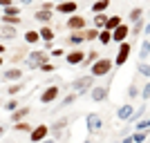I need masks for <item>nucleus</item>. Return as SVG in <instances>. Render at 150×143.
Returning <instances> with one entry per match:
<instances>
[{
	"mask_svg": "<svg viewBox=\"0 0 150 143\" xmlns=\"http://www.w3.org/2000/svg\"><path fill=\"white\" fill-rule=\"evenodd\" d=\"M146 110H148V107H146V105L137 107V110H134V112H132V116L128 118V121H130V123H137L139 118H144V116H146Z\"/></svg>",
	"mask_w": 150,
	"mask_h": 143,
	"instance_id": "29",
	"label": "nucleus"
},
{
	"mask_svg": "<svg viewBox=\"0 0 150 143\" xmlns=\"http://www.w3.org/2000/svg\"><path fill=\"white\" fill-rule=\"evenodd\" d=\"M67 123H69V121H67V118H65V116H63V118H58L56 123H54V125H52V128H50V132H54L56 137H61V132L65 130V128H67Z\"/></svg>",
	"mask_w": 150,
	"mask_h": 143,
	"instance_id": "22",
	"label": "nucleus"
},
{
	"mask_svg": "<svg viewBox=\"0 0 150 143\" xmlns=\"http://www.w3.org/2000/svg\"><path fill=\"white\" fill-rule=\"evenodd\" d=\"M18 2H23V5H27V7H29L31 2H34V0H18Z\"/></svg>",
	"mask_w": 150,
	"mask_h": 143,
	"instance_id": "48",
	"label": "nucleus"
},
{
	"mask_svg": "<svg viewBox=\"0 0 150 143\" xmlns=\"http://www.w3.org/2000/svg\"><path fill=\"white\" fill-rule=\"evenodd\" d=\"M85 128H88L90 137H94V134H99L101 130H103V118L99 116L96 112H90L88 116H85Z\"/></svg>",
	"mask_w": 150,
	"mask_h": 143,
	"instance_id": "5",
	"label": "nucleus"
},
{
	"mask_svg": "<svg viewBox=\"0 0 150 143\" xmlns=\"http://www.w3.org/2000/svg\"><path fill=\"white\" fill-rule=\"evenodd\" d=\"M31 128H34V125H29V121H18V123H13V130L16 132H27V134H29L31 132Z\"/></svg>",
	"mask_w": 150,
	"mask_h": 143,
	"instance_id": "30",
	"label": "nucleus"
},
{
	"mask_svg": "<svg viewBox=\"0 0 150 143\" xmlns=\"http://www.w3.org/2000/svg\"><path fill=\"white\" fill-rule=\"evenodd\" d=\"M2 16H20V7L18 5H7V7H2Z\"/></svg>",
	"mask_w": 150,
	"mask_h": 143,
	"instance_id": "34",
	"label": "nucleus"
},
{
	"mask_svg": "<svg viewBox=\"0 0 150 143\" xmlns=\"http://www.w3.org/2000/svg\"><path fill=\"white\" fill-rule=\"evenodd\" d=\"M132 112H134V105H132V103H123V105L117 110V118H119V121H128V118L132 116Z\"/></svg>",
	"mask_w": 150,
	"mask_h": 143,
	"instance_id": "16",
	"label": "nucleus"
},
{
	"mask_svg": "<svg viewBox=\"0 0 150 143\" xmlns=\"http://www.w3.org/2000/svg\"><path fill=\"white\" fill-rule=\"evenodd\" d=\"M54 9H56L61 16H72V13L79 11V2H74V0H65V2H56L54 5Z\"/></svg>",
	"mask_w": 150,
	"mask_h": 143,
	"instance_id": "9",
	"label": "nucleus"
},
{
	"mask_svg": "<svg viewBox=\"0 0 150 143\" xmlns=\"http://www.w3.org/2000/svg\"><path fill=\"white\" fill-rule=\"evenodd\" d=\"M125 96H128V99H137V96H139V87L137 85H134V81H132L130 83V85H128V92H125Z\"/></svg>",
	"mask_w": 150,
	"mask_h": 143,
	"instance_id": "39",
	"label": "nucleus"
},
{
	"mask_svg": "<svg viewBox=\"0 0 150 143\" xmlns=\"http://www.w3.org/2000/svg\"><path fill=\"white\" fill-rule=\"evenodd\" d=\"M144 25H146V20H144V18L134 20V23H132V27H130V34H134V36H139V34L144 31Z\"/></svg>",
	"mask_w": 150,
	"mask_h": 143,
	"instance_id": "33",
	"label": "nucleus"
},
{
	"mask_svg": "<svg viewBox=\"0 0 150 143\" xmlns=\"http://www.w3.org/2000/svg\"><path fill=\"white\" fill-rule=\"evenodd\" d=\"M0 137H5V125H0Z\"/></svg>",
	"mask_w": 150,
	"mask_h": 143,
	"instance_id": "53",
	"label": "nucleus"
},
{
	"mask_svg": "<svg viewBox=\"0 0 150 143\" xmlns=\"http://www.w3.org/2000/svg\"><path fill=\"white\" fill-rule=\"evenodd\" d=\"M83 34H85V40H96V38H99V29H96V27L83 29Z\"/></svg>",
	"mask_w": 150,
	"mask_h": 143,
	"instance_id": "38",
	"label": "nucleus"
},
{
	"mask_svg": "<svg viewBox=\"0 0 150 143\" xmlns=\"http://www.w3.org/2000/svg\"><path fill=\"white\" fill-rule=\"evenodd\" d=\"M139 96H141L144 101H150V81L146 83V87L141 89V92H139Z\"/></svg>",
	"mask_w": 150,
	"mask_h": 143,
	"instance_id": "43",
	"label": "nucleus"
},
{
	"mask_svg": "<svg viewBox=\"0 0 150 143\" xmlns=\"http://www.w3.org/2000/svg\"><path fill=\"white\" fill-rule=\"evenodd\" d=\"M47 137H50V125H45V123L34 125L31 132H29V141L31 143H40L43 139H47Z\"/></svg>",
	"mask_w": 150,
	"mask_h": 143,
	"instance_id": "8",
	"label": "nucleus"
},
{
	"mask_svg": "<svg viewBox=\"0 0 150 143\" xmlns=\"http://www.w3.org/2000/svg\"><path fill=\"white\" fill-rule=\"evenodd\" d=\"M101 45H110L112 43V31L110 29H99V38H96Z\"/></svg>",
	"mask_w": 150,
	"mask_h": 143,
	"instance_id": "26",
	"label": "nucleus"
},
{
	"mask_svg": "<svg viewBox=\"0 0 150 143\" xmlns=\"http://www.w3.org/2000/svg\"><path fill=\"white\" fill-rule=\"evenodd\" d=\"M141 34H144V36H150V23L144 25V31H141Z\"/></svg>",
	"mask_w": 150,
	"mask_h": 143,
	"instance_id": "46",
	"label": "nucleus"
},
{
	"mask_svg": "<svg viewBox=\"0 0 150 143\" xmlns=\"http://www.w3.org/2000/svg\"><path fill=\"white\" fill-rule=\"evenodd\" d=\"M88 94H90V99H92L94 103H105V101L110 99V87L108 85H94Z\"/></svg>",
	"mask_w": 150,
	"mask_h": 143,
	"instance_id": "7",
	"label": "nucleus"
},
{
	"mask_svg": "<svg viewBox=\"0 0 150 143\" xmlns=\"http://www.w3.org/2000/svg\"><path fill=\"white\" fill-rule=\"evenodd\" d=\"M40 9H45V11H52V9H54V2H43V5H40Z\"/></svg>",
	"mask_w": 150,
	"mask_h": 143,
	"instance_id": "45",
	"label": "nucleus"
},
{
	"mask_svg": "<svg viewBox=\"0 0 150 143\" xmlns=\"http://www.w3.org/2000/svg\"><path fill=\"white\" fill-rule=\"evenodd\" d=\"M137 72H139V76H144V78H150V65H148L146 61H139Z\"/></svg>",
	"mask_w": 150,
	"mask_h": 143,
	"instance_id": "31",
	"label": "nucleus"
},
{
	"mask_svg": "<svg viewBox=\"0 0 150 143\" xmlns=\"http://www.w3.org/2000/svg\"><path fill=\"white\" fill-rule=\"evenodd\" d=\"M29 112H31V110H29V107H23V105H18V107H16V110H13V112L11 114H9V121H11V123H18V121H25V118L27 116H29Z\"/></svg>",
	"mask_w": 150,
	"mask_h": 143,
	"instance_id": "15",
	"label": "nucleus"
},
{
	"mask_svg": "<svg viewBox=\"0 0 150 143\" xmlns=\"http://www.w3.org/2000/svg\"><path fill=\"white\" fill-rule=\"evenodd\" d=\"M38 69H40L43 74H52V72H56V65H52V63H43Z\"/></svg>",
	"mask_w": 150,
	"mask_h": 143,
	"instance_id": "41",
	"label": "nucleus"
},
{
	"mask_svg": "<svg viewBox=\"0 0 150 143\" xmlns=\"http://www.w3.org/2000/svg\"><path fill=\"white\" fill-rule=\"evenodd\" d=\"M23 87H25V83L18 81V83H9V87H7V96H16V94L23 92Z\"/></svg>",
	"mask_w": 150,
	"mask_h": 143,
	"instance_id": "24",
	"label": "nucleus"
},
{
	"mask_svg": "<svg viewBox=\"0 0 150 143\" xmlns=\"http://www.w3.org/2000/svg\"><path fill=\"white\" fill-rule=\"evenodd\" d=\"M148 125H150V116H148Z\"/></svg>",
	"mask_w": 150,
	"mask_h": 143,
	"instance_id": "56",
	"label": "nucleus"
},
{
	"mask_svg": "<svg viewBox=\"0 0 150 143\" xmlns=\"http://www.w3.org/2000/svg\"><path fill=\"white\" fill-rule=\"evenodd\" d=\"M105 20H108V13H105V11H101V13H94V18H92V27H96V29H103Z\"/></svg>",
	"mask_w": 150,
	"mask_h": 143,
	"instance_id": "23",
	"label": "nucleus"
},
{
	"mask_svg": "<svg viewBox=\"0 0 150 143\" xmlns=\"http://www.w3.org/2000/svg\"><path fill=\"white\" fill-rule=\"evenodd\" d=\"M121 23H123V18H121L119 13H114V16H108V20H105V25H103V29H110V31H112L114 27H119Z\"/></svg>",
	"mask_w": 150,
	"mask_h": 143,
	"instance_id": "21",
	"label": "nucleus"
},
{
	"mask_svg": "<svg viewBox=\"0 0 150 143\" xmlns=\"http://www.w3.org/2000/svg\"><path fill=\"white\" fill-rule=\"evenodd\" d=\"M58 96H61V87H58V85H47L43 92H40V96H38V99H40V103H43V105H50V103H54Z\"/></svg>",
	"mask_w": 150,
	"mask_h": 143,
	"instance_id": "6",
	"label": "nucleus"
},
{
	"mask_svg": "<svg viewBox=\"0 0 150 143\" xmlns=\"http://www.w3.org/2000/svg\"><path fill=\"white\" fill-rule=\"evenodd\" d=\"M23 69L20 67H9V69H5V74H2V81H7V83H18V81H23Z\"/></svg>",
	"mask_w": 150,
	"mask_h": 143,
	"instance_id": "13",
	"label": "nucleus"
},
{
	"mask_svg": "<svg viewBox=\"0 0 150 143\" xmlns=\"http://www.w3.org/2000/svg\"><path fill=\"white\" fill-rule=\"evenodd\" d=\"M83 58H85V51H83L81 47H74L72 51H67V54H65V63H67L69 67H76V65H81Z\"/></svg>",
	"mask_w": 150,
	"mask_h": 143,
	"instance_id": "11",
	"label": "nucleus"
},
{
	"mask_svg": "<svg viewBox=\"0 0 150 143\" xmlns=\"http://www.w3.org/2000/svg\"><path fill=\"white\" fill-rule=\"evenodd\" d=\"M0 107H2V101H0Z\"/></svg>",
	"mask_w": 150,
	"mask_h": 143,
	"instance_id": "57",
	"label": "nucleus"
},
{
	"mask_svg": "<svg viewBox=\"0 0 150 143\" xmlns=\"http://www.w3.org/2000/svg\"><path fill=\"white\" fill-rule=\"evenodd\" d=\"M76 99H79V94H76V92L67 94V96H63V105H61V110H63V107H69V105H72V103H74Z\"/></svg>",
	"mask_w": 150,
	"mask_h": 143,
	"instance_id": "37",
	"label": "nucleus"
},
{
	"mask_svg": "<svg viewBox=\"0 0 150 143\" xmlns=\"http://www.w3.org/2000/svg\"><path fill=\"white\" fill-rule=\"evenodd\" d=\"M2 23H7V25H13V27H18L20 23H23V18H20V16H2Z\"/></svg>",
	"mask_w": 150,
	"mask_h": 143,
	"instance_id": "36",
	"label": "nucleus"
},
{
	"mask_svg": "<svg viewBox=\"0 0 150 143\" xmlns=\"http://www.w3.org/2000/svg\"><path fill=\"white\" fill-rule=\"evenodd\" d=\"M83 143H96V141H94L92 137H88V139H85V141H83Z\"/></svg>",
	"mask_w": 150,
	"mask_h": 143,
	"instance_id": "51",
	"label": "nucleus"
},
{
	"mask_svg": "<svg viewBox=\"0 0 150 143\" xmlns=\"http://www.w3.org/2000/svg\"><path fill=\"white\" fill-rule=\"evenodd\" d=\"M38 36H40V40H45V43H52L56 34H54V29H52L50 25H43L40 29H38Z\"/></svg>",
	"mask_w": 150,
	"mask_h": 143,
	"instance_id": "18",
	"label": "nucleus"
},
{
	"mask_svg": "<svg viewBox=\"0 0 150 143\" xmlns=\"http://www.w3.org/2000/svg\"><path fill=\"white\" fill-rule=\"evenodd\" d=\"M50 58L52 56L47 49H34L25 56V65H27V69H38L43 63H50Z\"/></svg>",
	"mask_w": 150,
	"mask_h": 143,
	"instance_id": "2",
	"label": "nucleus"
},
{
	"mask_svg": "<svg viewBox=\"0 0 150 143\" xmlns=\"http://www.w3.org/2000/svg\"><path fill=\"white\" fill-rule=\"evenodd\" d=\"M40 143H56V141H54V139H43Z\"/></svg>",
	"mask_w": 150,
	"mask_h": 143,
	"instance_id": "49",
	"label": "nucleus"
},
{
	"mask_svg": "<svg viewBox=\"0 0 150 143\" xmlns=\"http://www.w3.org/2000/svg\"><path fill=\"white\" fill-rule=\"evenodd\" d=\"M130 137H132V143H146V139H148V130H134Z\"/></svg>",
	"mask_w": 150,
	"mask_h": 143,
	"instance_id": "27",
	"label": "nucleus"
},
{
	"mask_svg": "<svg viewBox=\"0 0 150 143\" xmlns=\"http://www.w3.org/2000/svg\"><path fill=\"white\" fill-rule=\"evenodd\" d=\"M38 40H40V36H38L36 29H27V31H25V43H27V45H36Z\"/></svg>",
	"mask_w": 150,
	"mask_h": 143,
	"instance_id": "28",
	"label": "nucleus"
},
{
	"mask_svg": "<svg viewBox=\"0 0 150 143\" xmlns=\"http://www.w3.org/2000/svg\"><path fill=\"white\" fill-rule=\"evenodd\" d=\"M16 107H18V101L13 99V96H9V99H7L5 103H2V110H7V112H9V114H11L13 110H16Z\"/></svg>",
	"mask_w": 150,
	"mask_h": 143,
	"instance_id": "35",
	"label": "nucleus"
},
{
	"mask_svg": "<svg viewBox=\"0 0 150 143\" xmlns=\"http://www.w3.org/2000/svg\"><path fill=\"white\" fill-rule=\"evenodd\" d=\"M67 43L72 45V47H81V45L85 43V34H83V29H81V31H69Z\"/></svg>",
	"mask_w": 150,
	"mask_h": 143,
	"instance_id": "17",
	"label": "nucleus"
},
{
	"mask_svg": "<svg viewBox=\"0 0 150 143\" xmlns=\"http://www.w3.org/2000/svg\"><path fill=\"white\" fill-rule=\"evenodd\" d=\"M5 51H7V47H5L2 43H0V54H5Z\"/></svg>",
	"mask_w": 150,
	"mask_h": 143,
	"instance_id": "52",
	"label": "nucleus"
},
{
	"mask_svg": "<svg viewBox=\"0 0 150 143\" xmlns=\"http://www.w3.org/2000/svg\"><path fill=\"white\" fill-rule=\"evenodd\" d=\"M65 25H67L69 31H81V29H88V20L83 18V16H79V13H72Z\"/></svg>",
	"mask_w": 150,
	"mask_h": 143,
	"instance_id": "10",
	"label": "nucleus"
},
{
	"mask_svg": "<svg viewBox=\"0 0 150 143\" xmlns=\"http://www.w3.org/2000/svg\"><path fill=\"white\" fill-rule=\"evenodd\" d=\"M96 58H99V51H94V49H92V51H88V54H85V58H83L81 65H92Z\"/></svg>",
	"mask_w": 150,
	"mask_h": 143,
	"instance_id": "40",
	"label": "nucleus"
},
{
	"mask_svg": "<svg viewBox=\"0 0 150 143\" xmlns=\"http://www.w3.org/2000/svg\"><path fill=\"white\" fill-rule=\"evenodd\" d=\"M50 56H65V49H61V47H54V49H50Z\"/></svg>",
	"mask_w": 150,
	"mask_h": 143,
	"instance_id": "44",
	"label": "nucleus"
},
{
	"mask_svg": "<svg viewBox=\"0 0 150 143\" xmlns=\"http://www.w3.org/2000/svg\"><path fill=\"white\" fill-rule=\"evenodd\" d=\"M134 130H150V125H148V118H139L137 123H134Z\"/></svg>",
	"mask_w": 150,
	"mask_h": 143,
	"instance_id": "42",
	"label": "nucleus"
},
{
	"mask_svg": "<svg viewBox=\"0 0 150 143\" xmlns=\"http://www.w3.org/2000/svg\"><path fill=\"white\" fill-rule=\"evenodd\" d=\"M96 85V78H94L92 74H85V76H79V78H74L72 81V89H74L79 96H83V94H88L92 87Z\"/></svg>",
	"mask_w": 150,
	"mask_h": 143,
	"instance_id": "3",
	"label": "nucleus"
},
{
	"mask_svg": "<svg viewBox=\"0 0 150 143\" xmlns=\"http://www.w3.org/2000/svg\"><path fill=\"white\" fill-rule=\"evenodd\" d=\"M16 36H18V29L13 25H7V23L0 25V40H13Z\"/></svg>",
	"mask_w": 150,
	"mask_h": 143,
	"instance_id": "14",
	"label": "nucleus"
},
{
	"mask_svg": "<svg viewBox=\"0 0 150 143\" xmlns=\"http://www.w3.org/2000/svg\"><path fill=\"white\" fill-rule=\"evenodd\" d=\"M7 5H13V0H0V7H7Z\"/></svg>",
	"mask_w": 150,
	"mask_h": 143,
	"instance_id": "47",
	"label": "nucleus"
},
{
	"mask_svg": "<svg viewBox=\"0 0 150 143\" xmlns=\"http://www.w3.org/2000/svg\"><path fill=\"white\" fill-rule=\"evenodd\" d=\"M2 65H5V56H2V54H0V67H2Z\"/></svg>",
	"mask_w": 150,
	"mask_h": 143,
	"instance_id": "54",
	"label": "nucleus"
},
{
	"mask_svg": "<svg viewBox=\"0 0 150 143\" xmlns=\"http://www.w3.org/2000/svg\"><path fill=\"white\" fill-rule=\"evenodd\" d=\"M150 58V38L141 40V47H139V61H148Z\"/></svg>",
	"mask_w": 150,
	"mask_h": 143,
	"instance_id": "20",
	"label": "nucleus"
},
{
	"mask_svg": "<svg viewBox=\"0 0 150 143\" xmlns=\"http://www.w3.org/2000/svg\"><path fill=\"white\" fill-rule=\"evenodd\" d=\"M110 5H112L110 0H96V2H92V13H101V11H105Z\"/></svg>",
	"mask_w": 150,
	"mask_h": 143,
	"instance_id": "25",
	"label": "nucleus"
},
{
	"mask_svg": "<svg viewBox=\"0 0 150 143\" xmlns=\"http://www.w3.org/2000/svg\"><path fill=\"white\" fill-rule=\"evenodd\" d=\"M54 2H65V0H54Z\"/></svg>",
	"mask_w": 150,
	"mask_h": 143,
	"instance_id": "55",
	"label": "nucleus"
},
{
	"mask_svg": "<svg viewBox=\"0 0 150 143\" xmlns=\"http://www.w3.org/2000/svg\"><path fill=\"white\" fill-rule=\"evenodd\" d=\"M128 38H130V25L121 23L119 27L112 29V43H123V40H128Z\"/></svg>",
	"mask_w": 150,
	"mask_h": 143,
	"instance_id": "12",
	"label": "nucleus"
},
{
	"mask_svg": "<svg viewBox=\"0 0 150 143\" xmlns=\"http://www.w3.org/2000/svg\"><path fill=\"white\" fill-rule=\"evenodd\" d=\"M34 20H38L40 25H50V23H52V11H45V9H36V13H34Z\"/></svg>",
	"mask_w": 150,
	"mask_h": 143,
	"instance_id": "19",
	"label": "nucleus"
},
{
	"mask_svg": "<svg viewBox=\"0 0 150 143\" xmlns=\"http://www.w3.org/2000/svg\"><path fill=\"white\" fill-rule=\"evenodd\" d=\"M121 143H132V137H125V139H123Z\"/></svg>",
	"mask_w": 150,
	"mask_h": 143,
	"instance_id": "50",
	"label": "nucleus"
},
{
	"mask_svg": "<svg viewBox=\"0 0 150 143\" xmlns=\"http://www.w3.org/2000/svg\"><path fill=\"white\" fill-rule=\"evenodd\" d=\"M112 67H114L112 58L101 56V58H96V61L90 65V74H92L94 78H101V76H108V74H110V72H112Z\"/></svg>",
	"mask_w": 150,
	"mask_h": 143,
	"instance_id": "1",
	"label": "nucleus"
},
{
	"mask_svg": "<svg viewBox=\"0 0 150 143\" xmlns=\"http://www.w3.org/2000/svg\"><path fill=\"white\" fill-rule=\"evenodd\" d=\"M139 18H144V9H141V7H132L130 13H128V20L134 23V20H139Z\"/></svg>",
	"mask_w": 150,
	"mask_h": 143,
	"instance_id": "32",
	"label": "nucleus"
},
{
	"mask_svg": "<svg viewBox=\"0 0 150 143\" xmlns=\"http://www.w3.org/2000/svg\"><path fill=\"white\" fill-rule=\"evenodd\" d=\"M130 54H132V45L128 43V40L119 43V49H117V56L112 58L114 67H123L125 63H128V58H130Z\"/></svg>",
	"mask_w": 150,
	"mask_h": 143,
	"instance_id": "4",
	"label": "nucleus"
}]
</instances>
